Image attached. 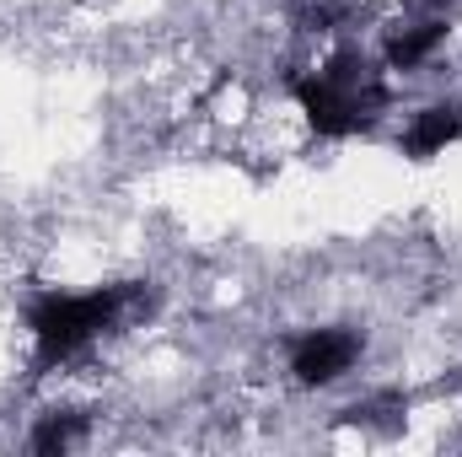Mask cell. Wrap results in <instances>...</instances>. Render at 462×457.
Instances as JSON below:
<instances>
[{
	"label": "cell",
	"mask_w": 462,
	"mask_h": 457,
	"mask_svg": "<svg viewBox=\"0 0 462 457\" xmlns=\"http://www.w3.org/2000/svg\"><path fill=\"white\" fill-rule=\"evenodd\" d=\"M457 140H462V103L447 98V103H430V108H420V114L409 118V129H403L398 145H403V156L430 162V156H441Z\"/></svg>",
	"instance_id": "277c9868"
},
{
	"label": "cell",
	"mask_w": 462,
	"mask_h": 457,
	"mask_svg": "<svg viewBox=\"0 0 462 457\" xmlns=\"http://www.w3.org/2000/svg\"><path fill=\"white\" fill-rule=\"evenodd\" d=\"M291 98L301 103L307 124L323 135V140H349L360 129H371L376 114L387 108V87L382 76L349 49V54H334L323 70H307L291 81Z\"/></svg>",
	"instance_id": "7a4b0ae2"
},
{
	"label": "cell",
	"mask_w": 462,
	"mask_h": 457,
	"mask_svg": "<svg viewBox=\"0 0 462 457\" xmlns=\"http://www.w3.org/2000/svg\"><path fill=\"white\" fill-rule=\"evenodd\" d=\"M81 442H87V415H76V409H54V415H43L32 425V452H43V457L70 452Z\"/></svg>",
	"instance_id": "8992f818"
},
{
	"label": "cell",
	"mask_w": 462,
	"mask_h": 457,
	"mask_svg": "<svg viewBox=\"0 0 462 457\" xmlns=\"http://www.w3.org/2000/svg\"><path fill=\"white\" fill-rule=\"evenodd\" d=\"M441 43H447V22H441V16H425V22H414V27L387 33L382 60H387V70H420L425 60H436Z\"/></svg>",
	"instance_id": "5b68a950"
},
{
	"label": "cell",
	"mask_w": 462,
	"mask_h": 457,
	"mask_svg": "<svg viewBox=\"0 0 462 457\" xmlns=\"http://www.w3.org/2000/svg\"><path fill=\"white\" fill-rule=\"evenodd\" d=\"M129 307H145V285H97V291H49L27 307V334L38 350V371L76 360L103 340Z\"/></svg>",
	"instance_id": "6da1fadb"
},
{
	"label": "cell",
	"mask_w": 462,
	"mask_h": 457,
	"mask_svg": "<svg viewBox=\"0 0 462 457\" xmlns=\"http://www.w3.org/2000/svg\"><path fill=\"white\" fill-rule=\"evenodd\" d=\"M296 22H301L307 33H328L334 22H345V5H334V0H307V5L296 11Z\"/></svg>",
	"instance_id": "52a82bcc"
},
{
	"label": "cell",
	"mask_w": 462,
	"mask_h": 457,
	"mask_svg": "<svg viewBox=\"0 0 462 457\" xmlns=\"http://www.w3.org/2000/svg\"><path fill=\"white\" fill-rule=\"evenodd\" d=\"M360 355H365V340L355 329H307L291 344V377L301 387H334L339 377L355 371Z\"/></svg>",
	"instance_id": "3957f363"
}]
</instances>
